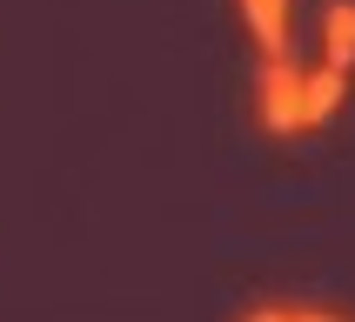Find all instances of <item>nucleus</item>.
<instances>
[{"label": "nucleus", "mask_w": 355, "mask_h": 322, "mask_svg": "<svg viewBox=\"0 0 355 322\" xmlns=\"http://www.w3.org/2000/svg\"><path fill=\"white\" fill-rule=\"evenodd\" d=\"M302 60H261L255 67V121L268 135H302Z\"/></svg>", "instance_id": "1"}, {"label": "nucleus", "mask_w": 355, "mask_h": 322, "mask_svg": "<svg viewBox=\"0 0 355 322\" xmlns=\"http://www.w3.org/2000/svg\"><path fill=\"white\" fill-rule=\"evenodd\" d=\"M261 60H295V0H235Z\"/></svg>", "instance_id": "2"}, {"label": "nucleus", "mask_w": 355, "mask_h": 322, "mask_svg": "<svg viewBox=\"0 0 355 322\" xmlns=\"http://www.w3.org/2000/svg\"><path fill=\"white\" fill-rule=\"evenodd\" d=\"M342 101H349V74L309 67V74H302V128H329V121L342 115Z\"/></svg>", "instance_id": "3"}, {"label": "nucleus", "mask_w": 355, "mask_h": 322, "mask_svg": "<svg viewBox=\"0 0 355 322\" xmlns=\"http://www.w3.org/2000/svg\"><path fill=\"white\" fill-rule=\"evenodd\" d=\"M322 67H336V74L355 67V0H329L322 7Z\"/></svg>", "instance_id": "4"}, {"label": "nucleus", "mask_w": 355, "mask_h": 322, "mask_svg": "<svg viewBox=\"0 0 355 322\" xmlns=\"http://www.w3.org/2000/svg\"><path fill=\"white\" fill-rule=\"evenodd\" d=\"M288 322H349V316H336V309H288Z\"/></svg>", "instance_id": "5"}, {"label": "nucleus", "mask_w": 355, "mask_h": 322, "mask_svg": "<svg viewBox=\"0 0 355 322\" xmlns=\"http://www.w3.org/2000/svg\"><path fill=\"white\" fill-rule=\"evenodd\" d=\"M241 322H288V309H248Z\"/></svg>", "instance_id": "6"}]
</instances>
